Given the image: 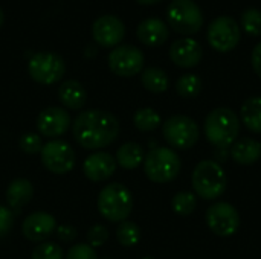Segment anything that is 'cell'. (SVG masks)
<instances>
[{
    "instance_id": "cell-1",
    "label": "cell",
    "mask_w": 261,
    "mask_h": 259,
    "mask_svg": "<svg viewBox=\"0 0 261 259\" xmlns=\"http://www.w3.org/2000/svg\"><path fill=\"white\" fill-rule=\"evenodd\" d=\"M72 133L78 145L84 150L93 151L106 148L118 139L119 121L106 110H86L75 118Z\"/></svg>"
},
{
    "instance_id": "cell-2",
    "label": "cell",
    "mask_w": 261,
    "mask_h": 259,
    "mask_svg": "<svg viewBox=\"0 0 261 259\" xmlns=\"http://www.w3.org/2000/svg\"><path fill=\"white\" fill-rule=\"evenodd\" d=\"M205 136L208 142L220 150L231 148L240 133V119L228 107H219L210 111L205 119Z\"/></svg>"
},
{
    "instance_id": "cell-3",
    "label": "cell",
    "mask_w": 261,
    "mask_h": 259,
    "mask_svg": "<svg viewBox=\"0 0 261 259\" xmlns=\"http://www.w3.org/2000/svg\"><path fill=\"white\" fill-rule=\"evenodd\" d=\"M191 183L197 197L203 200H216L225 194L228 177L219 162L202 160L193 171Z\"/></svg>"
},
{
    "instance_id": "cell-4",
    "label": "cell",
    "mask_w": 261,
    "mask_h": 259,
    "mask_svg": "<svg viewBox=\"0 0 261 259\" xmlns=\"http://www.w3.org/2000/svg\"><path fill=\"white\" fill-rule=\"evenodd\" d=\"M133 209V197L127 186L110 183L104 186L98 195V211L102 218L110 223H122Z\"/></svg>"
},
{
    "instance_id": "cell-5",
    "label": "cell",
    "mask_w": 261,
    "mask_h": 259,
    "mask_svg": "<svg viewBox=\"0 0 261 259\" xmlns=\"http://www.w3.org/2000/svg\"><path fill=\"white\" fill-rule=\"evenodd\" d=\"M182 169V160L179 154L165 147L151 148L144 159L145 176L154 183L173 182Z\"/></svg>"
},
{
    "instance_id": "cell-6",
    "label": "cell",
    "mask_w": 261,
    "mask_h": 259,
    "mask_svg": "<svg viewBox=\"0 0 261 259\" xmlns=\"http://www.w3.org/2000/svg\"><path fill=\"white\" fill-rule=\"evenodd\" d=\"M162 136L170 147L177 150H190L197 143L200 130L193 118L174 114L162 124Z\"/></svg>"
},
{
    "instance_id": "cell-7",
    "label": "cell",
    "mask_w": 261,
    "mask_h": 259,
    "mask_svg": "<svg viewBox=\"0 0 261 259\" xmlns=\"http://www.w3.org/2000/svg\"><path fill=\"white\" fill-rule=\"evenodd\" d=\"M168 24L182 35H193L203 24V12L194 0H173L167 9Z\"/></svg>"
},
{
    "instance_id": "cell-8",
    "label": "cell",
    "mask_w": 261,
    "mask_h": 259,
    "mask_svg": "<svg viewBox=\"0 0 261 259\" xmlns=\"http://www.w3.org/2000/svg\"><path fill=\"white\" fill-rule=\"evenodd\" d=\"M28 72L35 82L50 85L63 78L66 64L63 58L54 52H38L29 60Z\"/></svg>"
},
{
    "instance_id": "cell-9",
    "label": "cell",
    "mask_w": 261,
    "mask_h": 259,
    "mask_svg": "<svg viewBox=\"0 0 261 259\" xmlns=\"http://www.w3.org/2000/svg\"><path fill=\"white\" fill-rule=\"evenodd\" d=\"M40 154L44 168L52 174H67L75 166V151L66 140H49L46 145H43Z\"/></svg>"
},
{
    "instance_id": "cell-10",
    "label": "cell",
    "mask_w": 261,
    "mask_h": 259,
    "mask_svg": "<svg viewBox=\"0 0 261 259\" xmlns=\"http://www.w3.org/2000/svg\"><path fill=\"white\" fill-rule=\"evenodd\" d=\"M240 37V26L229 15L214 18L208 27V43L217 52H231L237 47Z\"/></svg>"
},
{
    "instance_id": "cell-11",
    "label": "cell",
    "mask_w": 261,
    "mask_h": 259,
    "mask_svg": "<svg viewBox=\"0 0 261 259\" xmlns=\"http://www.w3.org/2000/svg\"><path fill=\"white\" fill-rule=\"evenodd\" d=\"M206 224L217 237H232L240 227L239 211L226 202H217L206 211Z\"/></svg>"
},
{
    "instance_id": "cell-12",
    "label": "cell",
    "mask_w": 261,
    "mask_h": 259,
    "mask_svg": "<svg viewBox=\"0 0 261 259\" xmlns=\"http://www.w3.org/2000/svg\"><path fill=\"white\" fill-rule=\"evenodd\" d=\"M109 67L118 76H135L144 69V53L132 44L116 46L109 55Z\"/></svg>"
},
{
    "instance_id": "cell-13",
    "label": "cell",
    "mask_w": 261,
    "mask_h": 259,
    "mask_svg": "<svg viewBox=\"0 0 261 259\" xmlns=\"http://www.w3.org/2000/svg\"><path fill=\"white\" fill-rule=\"evenodd\" d=\"M93 40L102 47H116L125 37V24L116 15H102L93 21Z\"/></svg>"
},
{
    "instance_id": "cell-14",
    "label": "cell",
    "mask_w": 261,
    "mask_h": 259,
    "mask_svg": "<svg viewBox=\"0 0 261 259\" xmlns=\"http://www.w3.org/2000/svg\"><path fill=\"white\" fill-rule=\"evenodd\" d=\"M72 125L70 114L61 107L44 108L37 118V130L41 136L47 139H58Z\"/></svg>"
},
{
    "instance_id": "cell-15",
    "label": "cell",
    "mask_w": 261,
    "mask_h": 259,
    "mask_svg": "<svg viewBox=\"0 0 261 259\" xmlns=\"http://www.w3.org/2000/svg\"><path fill=\"white\" fill-rule=\"evenodd\" d=\"M21 231L24 238H28L29 241L41 243L46 241L57 231V221L47 212H32L24 218Z\"/></svg>"
},
{
    "instance_id": "cell-16",
    "label": "cell",
    "mask_w": 261,
    "mask_h": 259,
    "mask_svg": "<svg viewBox=\"0 0 261 259\" xmlns=\"http://www.w3.org/2000/svg\"><path fill=\"white\" fill-rule=\"evenodd\" d=\"M116 159L106 151H96L90 154L84 163H83V171L84 176L92 180V182H104L110 179L115 171H116Z\"/></svg>"
},
{
    "instance_id": "cell-17",
    "label": "cell",
    "mask_w": 261,
    "mask_h": 259,
    "mask_svg": "<svg viewBox=\"0 0 261 259\" xmlns=\"http://www.w3.org/2000/svg\"><path fill=\"white\" fill-rule=\"evenodd\" d=\"M203 50L202 46L193 38H180L176 40L170 47L171 61L184 69H190L197 66L202 61Z\"/></svg>"
},
{
    "instance_id": "cell-18",
    "label": "cell",
    "mask_w": 261,
    "mask_h": 259,
    "mask_svg": "<svg viewBox=\"0 0 261 259\" xmlns=\"http://www.w3.org/2000/svg\"><path fill=\"white\" fill-rule=\"evenodd\" d=\"M136 35L142 44L150 46V47H158V46H162L168 40L170 31H168V26L162 20L151 17V18L142 20L138 24Z\"/></svg>"
},
{
    "instance_id": "cell-19",
    "label": "cell",
    "mask_w": 261,
    "mask_h": 259,
    "mask_svg": "<svg viewBox=\"0 0 261 259\" xmlns=\"http://www.w3.org/2000/svg\"><path fill=\"white\" fill-rule=\"evenodd\" d=\"M231 157L239 165H254L261 159V143L255 139H237L231 147Z\"/></svg>"
},
{
    "instance_id": "cell-20",
    "label": "cell",
    "mask_w": 261,
    "mask_h": 259,
    "mask_svg": "<svg viewBox=\"0 0 261 259\" xmlns=\"http://www.w3.org/2000/svg\"><path fill=\"white\" fill-rule=\"evenodd\" d=\"M58 99L69 110H81L87 101L86 89L81 82L75 79H67L58 89Z\"/></svg>"
},
{
    "instance_id": "cell-21",
    "label": "cell",
    "mask_w": 261,
    "mask_h": 259,
    "mask_svg": "<svg viewBox=\"0 0 261 259\" xmlns=\"http://www.w3.org/2000/svg\"><path fill=\"white\" fill-rule=\"evenodd\" d=\"M34 195V186L26 179H15L9 183L6 189V203L9 209L20 211L24 205L31 202Z\"/></svg>"
},
{
    "instance_id": "cell-22",
    "label": "cell",
    "mask_w": 261,
    "mask_h": 259,
    "mask_svg": "<svg viewBox=\"0 0 261 259\" xmlns=\"http://www.w3.org/2000/svg\"><path fill=\"white\" fill-rule=\"evenodd\" d=\"M145 153L139 143L128 142L118 148L116 151V163L124 169H136L141 163H144Z\"/></svg>"
},
{
    "instance_id": "cell-23",
    "label": "cell",
    "mask_w": 261,
    "mask_h": 259,
    "mask_svg": "<svg viewBox=\"0 0 261 259\" xmlns=\"http://www.w3.org/2000/svg\"><path fill=\"white\" fill-rule=\"evenodd\" d=\"M240 119L249 131L261 133V96H252L243 102Z\"/></svg>"
},
{
    "instance_id": "cell-24",
    "label": "cell",
    "mask_w": 261,
    "mask_h": 259,
    "mask_svg": "<svg viewBox=\"0 0 261 259\" xmlns=\"http://www.w3.org/2000/svg\"><path fill=\"white\" fill-rule=\"evenodd\" d=\"M142 85L151 93H164L168 89V76L159 67H147L141 73Z\"/></svg>"
},
{
    "instance_id": "cell-25",
    "label": "cell",
    "mask_w": 261,
    "mask_h": 259,
    "mask_svg": "<svg viewBox=\"0 0 261 259\" xmlns=\"http://www.w3.org/2000/svg\"><path fill=\"white\" fill-rule=\"evenodd\" d=\"M133 124L139 131L150 133V131H154L162 124V121H161V116L156 110L147 107V108H139L135 113Z\"/></svg>"
},
{
    "instance_id": "cell-26",
    "label": "cell",
    "mask_w": 261,
    "mask_h": 259,
    "mask_svg": "<svg viewBox=\"0 0 261 259\" xmlns=\"http://www.w3.org/2000/svg\"><path fill=\"white\" fill-rule=\"evenodd\" d=\"M202 90V79L194 73H185L182 75L176 82V92L182 98H196Z\"/></svg>"
},
{
    "instance_id": "cell-27",
    "label": "cell",
    "mask_w": 261,
    "mask_h": 259,
    "mask_svg": "<svg viewBox=\"0 0 261 259\" xmlns=\"http://www.w3.org/2000/svg\"><path fill=\"white\" fill-rule=\"evenodd\" d=\"M171 208L177 215L187 217L193 214L197 208V195L193 192H177L171 200Z\"/></svg>"
},
{
    "instance_id": "cell-28",
    "label": "cell",
    "mask_w": 261,
    "mask_h": 259,
    "mask_svg": "<svg viewBox=\"0 0 261 259\" xmlns=\"http://www.w3.org/2000/svg\"><path fill=\"white\" fill-rule=\"evenodd\" d=\"M116 238H118V241H119L121 246H124V247H133L141 240V229L135 223H132V221H122L118 226Z\"/></svg>"
},
{
    "instance_id": "cell-29",
    "label": "cell",
    "mask_w": 261,
    "mask_h": 259,
    "mask_svg": "<svg viewBox=\"0 0 261 259\" xmlns=\"http://www.w3.org/2000/svg\"><path fill=\"white\" fill-rule=\"evenodd\" d=\"M242 27L246 34L258 37L261 35V11L257 8H248L240 18Z\"/></svg>"
},
{
    "instance_id": "cell-30",
    "label": "cell",
    "mask_w": 261,
    "mask_h": 259,
    "mask_svg": "<svg viewBox=\"0 0 261 259\" xmlns=\"http://www.w3.org/2000/svg\"><path fill=\"white\" fill-rule=\"evenodd\" d=\"M31 259H63V250L55 243H41L34 249Z\"/></svg>"
},
{
    "instance_id": "cell-31",
    "label": "cell",
    "mask_w": 261,
    "mask_h": 259,
    "mask_svg": "<svg viewBox=\"0 0 261 259\" xmlns=\"http://www.w3.org/2000/svg\"><path fill=\"white\" fill-rule=\"evenodd\" d=\"M107 240H109V231L106 226L96 224V226L90 227L87 232V244L93 249L104 246Z\"/></svg>"
},
{
    "instance_id": "cell-32",
    "label": "cell",
    "mask_w": 261,
    "mask_h": 259,
    "mask_svg": "<svg viewBox=\"0 0 261 259\" xmlns=\"http://www.w3.org/2000/svg\"><path fill=\"white\" fill-rule=\"evenodd\" d=\"M20 148L28 153V154H37L41 151L43 143H41V137L37 136L35 133H26L21 136L20 139Z\"/></svg>"
},
{
    "instance_id": "cell-33",
    "label": "cell",
    "mask_w": 261,
    "mask_h": 259,
    "mask_svg": "<svg viewBox=\"0 0 261 259\" xmlns=\"http://www.w3.org/2000/svg\"><path fill=\"white\" fill-rule=\"evenodd\" d=\"M66 259H98V255L89 244H75L69 249Z\"/></svg>"
},
{
    "instance_id": "cell-34",
    "label": "cell",
    "mask_w": 261,
    "mask_h": 259,
    "mask_svg": "<svg viewBox=\"0 0 261 259\" xmlns=\"http://www.w3.org/2000/svg\"><path fill=\"white\" fill-rule=\"evenodd\" d=\"M14 226V215L9 208L0 206V238L6 237Z\"/></svg>"
},
{
    "instance_id": "cell-35",
    "label": "cell",
    "mask_w": 261,
    "mask_h": 259,
    "mask_svg": "<svg viewBox=\"0 0 261 259\" xmlns=\"http://www.w3.org/2000/svg\"><path fill=\"white\" fill-rule=\"evenodd\" d=\"M76 229L72 227V226H60L57 227V237L64 241V243H70L76 238Z\"/></svg>"
},
{
    "instance_id": "cell-36",
    "label": "cell",
    "mask_w": 261,
    "mask_h": 259,
    "mask_svg": "<svg viewBox=\"0 0 261 259\" xmlns=\"http://www.w3.org/2000/svg\"><path fill=\"white\" fill-rule=\"evenodd\" d=\"M251 63L255 70V73L261 78V41L254 47L252 55H251Z\"/></svg>"
},
{
    "instance_id": "cell-37",
    "label": "cell",
    "mask_w": 261,
    "mask_h": 259,
    "mask_svg": "<svg viewBox=\"0 0 261 259\" xmlns=\"http://www.w3.org/2000/svg\"><path fill=\"white\" fill-rule=\"evenodd\" d=\"M136 2L141 3V5H153V3H158L161 0H136Z\"/></svg>"
},
{
    "instance_id": "cell-38",
    "label": "cell",
    "mask_w": 261,
    "mask_h": 259,
    "mask_svg": "<svg viewBox=\"0 0 261 259\" xmlns=\"http://www.w3.org/2000/svg\"><path fill=\"white\" fill-rule=\"evenodd\" d=\"M3 18H5V15H3V11H2V8H0V26L3 24Z\"/></svg>"
},
{
    "instance_id": "cell-39",
    "label": "cell",
    "mask_w": 261,
    "mask_h": 259,
    "mask_svg": "<svg viewBox=\"0 0 261 259\" xmlns=\"http://www.w3.org/2000/svg\"><path fill=\"white\" fill-rule=\"evenodd\" d=\"M142 259H154V258H151V256H145V258H142Z\"/></svg>"
}]
</instances>
